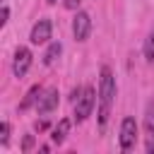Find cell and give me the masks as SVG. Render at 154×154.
I'll use <instances>...</instances> for the list:
<instances>
[{
	"label": "cell",
	"instance_id": "6da1fadb",
	"mask_svg": "<svg viewBox=\"0 0 154 154\" xmlns=\"http://www.w3.org/2000/svg\"><path fill=\"white\" fill-rule=\"evenodd\" d=\"M116 77L111 72L108 65H101V72H99V128L103 130L106 123H108V116H111V108H113V101H116Z\"/></svg>",
	"mask_w": 154,
	"mask_h": 154
},
{
	"label": "cell",
	"instance_id": "7a4b0ae2",
	"mask_svg": "<svg viewBox=\"0 0 154 154\" xmlns=\"http://www.w3.org/2000/svg\"><path fill=\"white\" fill-rule=\"evenodd\" d=\"M96 96H99V91L94 87H82V94L75 101V120L77 123H84L91 116V111L96 106Z\"/></svg>",
	"mask_w": 154,
	"mask_h": 154
},
{
	"label": "cell",
	"instance_id": "3957f363",
	"mask_svg": "<svg viewBox=\"0 0 154 154\" xmlns=\"http://www.w3.org/2000/svg\"><path fill=\"white\" fill-rule=\"evenodd\" d=\"M118 144H120V152H130V149H135V144H137V123H135L132 116H125V118L120 120Z\"/></svg>",
	"mask_w": 154,
	"mask_h": 154
},
{
	"label": "cell",
	"instance_id": "277c9868",
	"mask_svg": "<svg viewBox=\"0 0 154 154\" xmlns=\"http://www.w3.org/2000/svg\"><path fill=\"white\" fill-rule=\"evenodd\" d=\"M31 60H34L31 51H29L26 46H17V51H14V58H12V75H14L17 79H22V77L29 72V67H31Z\"/></svg>",
	"mask_w": 154,
	"mask_h": 154
},
{
	"label": "cell",
	"instance_id": "5b68a950",
	"mask_svg": "<svg viewBox=\"0 0 154 154\" xmlns=\"http://www.w3.org/2000/svg\"><path fill=\"white\" fill-rule=\"evenodd\" d=\"M51 34H53V22H51L48 17H41V19H38V22L31 26V31H29V41H31L34 46L48 43Z\"/></svg>",
	"mask_w": 154,
	"mask_h": 154
},
{
	"label": "cell",
	"instance_id": "8992f818",
	"mask_svg": "<svg viewBox=\"0 0 154 154\" xmlns=\"http://www.w3.org/2000/svg\"><path fill=\"white\" fill-rule=\"evenodd\" d=\"M89 34H91V17H89V12H77L75 14V19H72V36H75V41H87L89 38Z\"/></svg>",
	"mask_w": 154,
	"mask_h": 154
},
{
	"label": "cell",
	"instance_id": "52a82bcc",
	"mask_svg": "<svg viewBox=\"0 0 154 154\" xmlns=\"http://www.w3.org/2000/svg\"><path fill=\"white\" fill-rule=\"evenodd\" d=\"M144 149L147 154H154V99L144 106Z\"/></svg>",
	"mask_w": 154,
	"mask_h": 154
},
{
	"label": "cell",
	"instance_id": "ba28073f",
	"mask_svg": "<svg viewBox=\"0 0 154 154\" xmlns=\"http://www.w3.org/2000/svg\"><path fill=\"white\" fill-rule=\"evenodd\" d=\"M58 101H60L58 89H46V91L41 94L38 103H36V113H38V116H48V113H53V111L58 108Z\"/></svg>",
	"mask_w": 154,
	"mask_h": 154
},
{
	"label": "cell",
	"instance_id": "9c48e42d",
	"mask_svg": "<svg viewBox=\"0 0 154 154\" xmlns=\"http://www.w3.org/2000/svg\"><path fill=\"white\" fill-rule=\"evenodd\" d=\"M70 125H72V123H70V118H60V120H58V125L51 130V142L60 147V144L65 142L67 132H70Z\"/></svg>",
	"mask_w": 154,
	"mask_h": 154
},
{
	"label": "cell",
	"instance_id": "30bf717a",
	"mask_svg": "<svg viewBox=\"0 0 154 154\" xmlns=\"http://www.w3.org/2000/svg\"><path fill=\"white\" fill-rule=\"evenodd\" d=\"M41 94H43L41 84H34V87L24 94V99H22V103H19V111H29L31 106H36V103H38V99H41Z\"/></svg>",
	"mask_w": 154,
	"mask_h": 154
},
{
	"label": "cell",
	"instance_id": "8fae6325",
	"mask_svg": "<svg viewBox=\"0 0 154 154\" xmlns=\"http://www.w3.org/2000/svg\"><path fill=\"white\" fill-rule=\"evenodd\" d=\"M60 53H63V43H60V41L48 43V48H46V53H43V65H53V63L60 58Z\"/></svg>",
	"mask_w": 154,
	"mask_h": 154
},
{
	"label": "cell",
	"instance_id": "7c38bea8",
	"mask_svg": "<svg viewBox=\"0 0 154 154\" xmlns=\"http://www.w3.org/2000/svg\"><path fill=\"white\" fill-rule=\"evenodd\" d=\"M144 58H147V63H154V26L149 29V34L144 38Z\"/></svg>",
	"mask_w": 154,
	"mask_h": 154
},
{
	"label": "cell",
	"instance_id": "4fadbf2b",
	"mask_svg": "<svg viewBox=\"0 0 154 154\" xmlns=\"http://www.w3.org/2000/svg\"><path fill=\"white\" fill-rule=\"evenodd\" d=\"M7 140H10V123H7V120H2V123H0V144L5 147V144H7Z\"/></svg>",
	"mask_w": 154,
	"mask_h": 154
},
{
	"label": "cell",
	"instance_id": "5bb4252c",
	"mask_svg": "<svg viewBox=\"0 0 154 154\" xmlns=\"http://www.w3.org/2000/svg\"><path fill=\"white\" fill-rule=\"evenodd\" d=\"M7 19H10V7H7V2H2V7H0V29L7 24Z\"/></svg>",
	"mask_w": 154,
	"mask_h": 154
},
{
	"label": "cell",
	"instance_id": "9a60e30c",
	"mask_svg": "<svg viewBox=\"0 0 154 154\" xmlns=\"http://www.w3.org/2000/svg\"><path fill=\"white\" fill-rule=\"evenodd\" d=\"M34 147V137L31 135H24V140H22V152H29Z\"/></svg>",
	"mask_w": 154,
	"mask_h": 154
},
{
	"label": "cell",
	"instance_id": "2e32d148",
	"mask_svg": "<svg viewBox=\"0 0 154 154\" xmlns=\"http://www.w3.org/2000/svg\"><path fill=\"white\" fill-rule=\"evenodd\" d=\"M79 2L82 0H65V7L67 10H79Z\"/></svg>",
	"mask_w": 154,
	"mask_h": 154
},
{
	"label": "cell",
	"instance_id": "e0dca14e",
	"mask_svg": "<svg viewBox=\"0 0 154 154\" xmlns=\"http://www.w3.org/2000/svg\"><path fill=\"white\" fill-rule=\"evenodd\" d=\"M46 128H48V123H46V120H38V123H36V130H38V132H41V130H46Z\"/></svg>",
	"mask_w": 154,
	"mask_h": 154
},
{
	"label": "cell",
	"instance_id": "ac0fdd59",
	"mask_svg": "<svg viewBox=\"0 0 154 154\" xmlns=\"http://www.w3.org/2000/svg\"><path fill=\"white\" fill-rule=\"evenodd\" d=\"M46 2H48V5H55V2H58V0H46Z\"/></svg>",
	"mask_w": 154,
	"mask_h": 154
},
{
	"label": "cell",
	"instance_id": "d6986e66",
	"mask_svg": "<svg viewBox=\"0 0 154 154\" xmlns=\"http://www.w3.org/2000/svg\"><path fill=\"white\" fill-rule=\"evenodd\" d=\"M2 2H5V0H2Z\"/></svg>",
	"mask_w": 154,
	"mask_h": 154
}]
</instances>
